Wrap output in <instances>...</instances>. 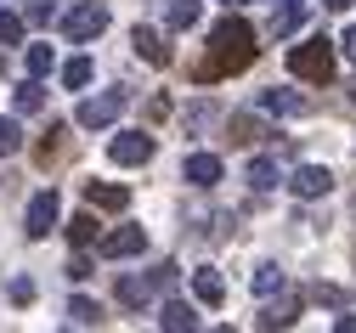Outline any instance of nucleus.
<instances>
[{
    "label": "nucleus",
    "mask_w": 356,
    "mask_h": 333,
    "mask_svg": "<svg viewBox=\"0 0 356 333\" xmlns=\"http://www.w3.org/2000/svg\"><path fill=\"white\" fill-rule=\"evenodd\" d=\"M260 57V45H254V29L232 12V17H220L215 29H209V57H204V79H220V74H243L249 63Z\"/></svg>",
    "instance_id": "f257e3e1"
},
{
    "label": "nucleus",
    "mask_w": 356,
    "mask_h": 333,
    "mask_svg": "<svg viewBox=\"0 0 356 333\" xmlns=\"http://www.w3.org/2000/svg\"><path fill=\"white\" fill-rule=\"evenodd\" d=\"M339 68V40H323V34H311L305 45H294L289 51V74L305 79V85H328Z\"/></svg>",
    "instance_id": "f03ea898"
},
{
    "label": "nucleus",
    "mask_w": 356,
    "mask_h": 333,
    "mask_svg": "<svg viewBox=\"0 0 356 333\" xmlns=\"http://www.w3.org/2000/svg\"><path fill=\"white\" fill-rule=\"evenodd\" d=\"M102 29H108V0H79V6H68V12H63V34H68L74 45L97 40Z\"/></svg>",
    "instance_id": "7ed1b4c3"
},
{
    "label": "nucleus",
    "mask_w": 356,
    "mask_h": 333,
    "mask_svg": "<svg viewBox=\"0 0 356 333\" xmlns=\"http://www.w3.org/2000/svg\"><path fill=\"white\" fill-rule=\"evenodd\" d=\"M57 215H63V198H57L51 186H46V193H34V198H29L23 232H29V237H46V232H57Z\"/></svg>",
    "instance_id": "20e7f679"
},
{
    "label": "nucleus",
    "mask_w": 356,
    "mask_h": 333,
    "mask_svg": "<svg viewBox=\"0 0 356 333\" xmlns=\"http://www.w3.org/2000/svg\"><path fill=\"white\" fill-rule=\"evenodd\" d=\"M108 159L124 164V170H130V164H147V159H153V136H147V130H124V136H113V141H108Z\"/></svg>",
    "instance_id": "39448f33"
},
{
    "label": "nucleus",
    "mask_w": 356,
    "mask_h": 333,
    "mask_svg": "<svg viewBox=\"0 0 356 333\" xmlns=\"http://www.w3.org/2000/svg\"><path fill=\"white\" fill-rule=\"evenodd\" d=\"M119 108H124V90L113 85V90H102V97L79 102V124H85V130H102V124H113V119H119Z\"/></svg>",
    "instance_id": "423d86ee"
},
{
    "label": "nucleus",
    "mask_w": 356,
    "mask_h": 333,
    "mask_svg": "<svg viewBox=\"0 0 356 333\" xmlns=\"http://www.w3.org/2000/svg\"><path fill=\"white\" fill-rule=\"evenodd\" d=\"M289 186H294V198H328V193H334V175H328L323 164H300V170L289 175Z\"/></svg>",
    "instance_id": "0eeeda50"
},
{
    "label": "nucleus",
    "mask_w": 356,
    "mask_h": 333,
    "mask_svg": "<svg viewBox=\"0 0 356 333\" xmlns=\"http://www.w3.org/2000/svg\"><path fill=\"white\" fill-rule=\"evenodd\" d=\"M142 249H147V232L142 226H113L102 237V254H113V260H130V254H142Z\"/></svg>",
    "instance_id": "6e6552de"
},
{
    "label": "nucleus",
    "mask_w": 356,
    "mask_h": 333,
    "mask_svg": "<svg viewBox=\"0 0 356 333\" xmlns=\"http://www.w3.org/2000/svg\"><path fill=\"white\" fill-rule=\"evenodd\" d=\"M130 45H136V57H142V63H170V45L159 40L153 23H136V29H130Z\"/></svg>",
    "instance_id": "1a4fd4ad"
},
{
    "label": "nucleus",
    "mask_w": 356,
    "mask_h": 333,
    "mask_svg": "<svg viewBox=\"0 0 356 333\" xmlns=\"http://www.w3.org/2000/svg\"><path fill=\"white\" fill-rule=\"evenodd\" d=\"M181 175H187L193 186H215V181H220V159H215V153H187Z\"/></svg>",
    "instance_id": "9d476101"
},
{
    "label": "nucleus",
    "mask_w": 356,
    "mask_h": 333,
    "mask_svg": "<svg viewBox=\"0 0 356 333\" xmlns=\"http://www.w3.org/2000/svg\"><path fill=\"white\" fill-rule=\"evenodd\" d=\"M266 113H277V119H294L300 108H305V97H300V90H260V97H254Z\"/></svg>",
    "instance_id": "9b49d317"
},
{
    "label": "nucleus",
    "mask_w": 356,
    "mask_h": 333,
    "mask_svg": "<svg viewBox=\"0 0 356 333\" xmlns=\"http://www.w3.org/2000/svg\"><path fill=\"white\" fill-rule=\"evenodd\" d=\"M193 294H198L204 305H220V300H227V282H220V271H215V266L193 271Z\"/></svg>",
    "instance_id": "f8f14e48"
},
{
    "label": "nucleus",
    "mask_w": 356,
    "mask_h": 333,
    "mask_svg": "<svg viewBox=\"0 0 356 333\" xmlns=\"http://www.w3.org/2000/svg\"><path fill=\"white\" fill-rule=\"evenodd\" d=\"M159 322H164L170 333H193V327H198V311H193V305H181V300H170Z\"/></svg>",
    "instance_id": "ddd939ff"
},
{
    "label": "nucleus",
    "mask_w": 356,
    "mask_h": 333,
    "mask_svg": "<svg viewBox=\"0 0 356 333\" xmlns=\"http://www.w3.org/2000/svg\"><path fill=\"white\" fill-rule=\"evenodd\" d=\"M249 289H254V294H277V289H283V266L260 260V266L249 271Z\"/></svg>",
    "instance_id": "4468645a"
},
{
    "label": "nucleus",
    "mask_w": 356,
    "mask_h": 333,
    "mask_svg": "<svg viewBox=\"0 0 356 333\" xmlns=\"http://www.w3.org/2000/svg\"><path fill=\"white\" fill-rule=\"evenodd\" d=\"M249 193H272V186H277V164L272 159H249Z\"/></svg>",
    "instance_id": "2eb2a0df"
},
{
    "label": "nucleus",
    "mask_w": 356,
    "mask_h": 333,
    "mask_svg": "<svg viewBox=\"0 0 356 333\" xmlns=\"http://www.w3.org/2000/svg\"><path fill=\"white\" fill-rule=\"evenodd\" d=\"M198 17H204L198 0H170V6H164V23H170V29H193Z\"/></svg>",
    "instance_id": "dca6fc26"
},
{
    "label": "nucleus",
    "mask_w": 356,
    "mask_h": 333,
    "mask_svg": "<svg viewBox=\"0 0 356 333\" xmlns=\"http://www.w3.org/2000/svg\"><path fill=\"white\" fill-rule=\"evenodd\" d=\"M85 193H91V204H102V209H124V204H130V193L113 186V181H91Z\"/></svg>",
    "instance_id": "f3484780"
},
{
    "label": "nucleus",
    "mask_w": 356,
    "mask_h": 333,
    "mask_svg": "<svg viewBox=\"0 0 356 333\" xmlns=\"http://www.w3.org/2000/svg\"><path fill=\"white\" fill-rule=\"evenodd\" d=\"M147 300H153L147 277H119V305H147Z\"/></svg>",
    "instance_id": "a211bd4d"
},
{
    "label": "nucleus",
    "mask_w": 356,
    "mask_h": 333,
    "mask_svg": "<svg viewBox=\"0 0 356 333\" xmlns=\"http://www.w3.org/2000/svg\"><path fill=\"white\" fill-rule=\"evenodd\" d=\"M68 322L74 327H102V305L97 300H68Z\"/></svg>",
    "instance_id": "6ab92c4d"
},
{
    "label": "nucleus",
    "mask_w": 356,
    "mask_h": 333,
    "mask_svg": "<svg viewBox=\"0 0 356 333\" xmlns=\"http://www.w3.org/2000/svg\"><path fill=\"white\" fill-rule=\"evenodd\" d=\"M91 74H97V68H91V57H68V63H63V85H68V90L91 85Z\"/></svg>",
    "instance_id": "aec40b11"
},
{
    "label": "nucleus",
    "mask_w": 356,
    "mask_h": 333,
    "mask_svg": "<svg viewBox=\"0 0 356 333\" xmlns=\"http://www.w3.org/2000/svg\"><path fill=\"white\" fill-rule=\"evenodd\" d=\"M294 316H300V305H266V311H260L254 322H260V327H289Z\"/></svg>",
    "instance_id": "412c9836"
},
{
    "label": "nucleus",
    "mask_w": 356,
    "mask_h": 333,
    "mask_svg": "<svg viewBox=\"0 0 356 333\" xmlns=\"http://www.w3.org/2000/svg\"><path fill=\"white\" fill-rule=\"evenodd\" d=\"M260 136H266V130H260L249 113H232V141H238V147H249V141H260Z\"/></svg>",
    "instance_id": "4be33fe9"
},
{
    "label": "nucleus",
    "mask_w": 356,
    "mask_h": 333,
    "mask_svg": "<svg viewBox=\"0 0 356 333\" xmlns=\"http://www.w3.org/2000/svg\"><path fill=\"white\" fill-rule=\"evenodd\" d=\"M12 102H17V113H34L40 102H46V90H40L34 79H23V85H17V97H12Z\"/></svg>",
    "instance_id": "5701e85b"
},
{
    "label": "nucleus",
    "mask_w": 356,
    "mask_h": 333,
    "mask_svg": "<svg viewBox=\"0 0 356 333\" xmlns=\"http://www.w3.org/2000/svg\"><path fill=\"white\" fill-rule=\"evenodd\" d=\"M23 147V130H17V119H0V159H12Z\"/></svg>",
    "instance_id": "b1692460"
},
{
    "label": "nucleus",
    "mask_w": 356,
    "mask_h": 333,
    "mask_svg": "<svg viewBox=\"0 0 356 333\" xmlns=\"http://www.w3.org/2000/svg\"><path fill=\"white\" fill-rule=\"evenodd\" d=\"M68 243H97V220L91 215H74L68 220Z\"/></svg>",
    "instance_id": "393cba45"
},
{
    "label": "nucleus",
    "mask_w": 356,
    "mask_h": 333,
    "mask_svg": "<svg viewBox=\"0 0 356 333\" xmlns=\"http://www.w3.org/2000/svg\"><path fill=\"white\" fill-rule=\"evenodd\" d=\"M175 277H181V266H175V260H164V266H153V271H147L153 294H159V289H175Z\"/></svg>",
    "instance_id": "a878e982"
},
{
    "label": "nucleus",
    "mask_w": 356,
    "mask_h": 333,
    "mask_svg": "<svg viewBox=\"0 0 356 333\" xmlns=\"http://www.w3.org/2000/svg\"><path fill=\"white\" fill-rule=\"evenodd\" d=\"M29 74H51V45H29Z\"/></svg>",
    "instance_id": "bb28decb"
},
{
    "label": "nucleus",
    "mask_w": 356,
    "mask_h": 333,
    "mask_svg": "<svg viewBox=\"0 0 356 333\" xmlns=\"http://www.w3.org/2000/svg\"><path fill=\"white\" fill-rule=\"evenodd\" d=\"M17 40H23V23L12 12H0V45H17Z\"/></svg>",
    "instance_id": "cd10ccee"
},
{
    "label": "nucleus",
    "mask_w": 356,
    "mask_h": 333,
    "mask_svg": "<svg viewBox=\"0 0 356 333\" xmlns=\"http://www.w3.org/2000/svg\"><path fill=\"white\" fill-rule=\"evenodd\" d=\"M6 294H12L17 305H29V300H34V282H29V277H12V282H6Z\"/></svg>",
    "instance_id": "c85d7f7f"
},
{
    "label": "nucleus",
    "mask_w": 356,
    "mask_h": 333,
    "mask_svg": "<svg viewBox=\"0 0 356 333\" xmlns=\"http://www.w3.org/2000/svg\"><path fill=\"white\" fill-rule=\"evenodd\" d=\"M85 277H91V260L74 254V260H68V282H85Z\"/></svg>",
    "instance_id": "c756f323"
},
{
    "label": "nucleus",
    "mask_w": 356,
    "mask_h": 333,
    "mask_svg": "<svg viewBox=\"0 0 356 333\" xmlns=\"http://www.w3.org/2000/svg\"><path fill=\"white\" fill-rule=\"evenodd\" d=\"M311 300H317V305H339V289H328V282H323V289H311Z\"/></svg>",
    "instance_id": "7c9ffc66"
},
{
    "label": "nucleus",
    "mask_w": 356,
    "mask_h": 333,
    "mask_svg": "<svg viewBox=\"0 0 356 333\" xmlns=\"http://www.w3.org/2000/svg\"><path fill=\"white\" fill-rule=\"evenodd\" d=\"M339 45H345V57L356 63V29H345V40H339Z\"/></svg>",
    "instance_id": "2f4dec72"
},
{
    "label": "nucleus",
    "mask_w": 356,
    "mask_h": 333,
    "mask_svg": "<svg viewBox=\"0 0 356 333\" xmlns=\"http://www.w3.org/2000/svg\"><path fill=\"white\" fill-rule=\"evenodd\" d=\"M334 333H356V316H339V322H334Z\"/></svg>",
    "instance_id": "473e14b6"
},
{
    "label": "nucleus",
    "mask_w": 356,
    "mask_h": 333,
    "mask_svg": "<svg viewBox=\"0 0 356 333\" xmlns=\"http://www.w3.org/2000/svg\"><path fill=\"white\" fill-rule=\"evenodd\" d=\"M323 6H334V12H345V6H350V0H323Z\"/></svg>",
    "instance_id": "72a5a7b5"
},
{
    "label": "nucleus",
    "mask_w": 356,
    "mask_h": 333,
    "mask_svg": "<svg viewBox=\"0 0 356 333\" xmlns=\"http://www.w3.org/2000/svg\"><path fill=\"white\" fill-rule=\"evenodd\" d=\"M227 6H249V0H227Z\"/></svg>",
    "instance_id": "f704fd0d"
},
{
    "label": "nucleus",
    "mask_w": 356,
    "mask_h": 333,
    "mask_svg": "<svg viewBox=\"0 0 356 333\" xmlns=\"http://www.w3.org/2000/svg\"><path fill=\"white\" fill-rule=\"evenodd\" d=\"M289 6H294V0H289Z\"/></svg>",
    "instance_id": "c9c22d12"
}]
</instances>
